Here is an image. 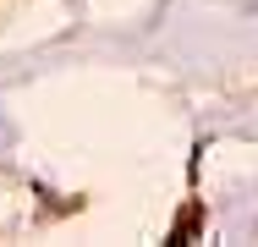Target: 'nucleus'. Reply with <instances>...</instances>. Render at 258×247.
<instances>
[]
</instances>
